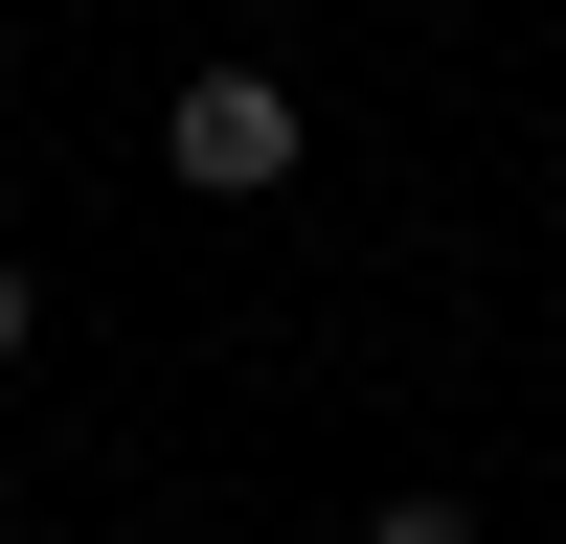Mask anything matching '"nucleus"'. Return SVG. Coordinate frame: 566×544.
<instances>
[{
  "label": "nucleus",
  "mask_w": 566,
  "mask_h": 544,
  "mask_svg": "<svg viewBox=\"0 0 566 544\" xmlns=\"http://www.w3.org/2000/svg\"><path fill=\"white\" fill-rule=\"evenodd\" d=\"M159 159L205 181V205H272V181H295V91H272V69H181Z\"/></svg>",
  "instance_id": "obj_1"
},
{
  "label": "nucleus",
  "mask_w": 566,
  "mask_h": 544,
  "mask_svg": "<svg viewBox=\"0 0 566 544\" xmlns=\"http://www.w3.org/2000/svg\"><path fill=\"white\" fill-rule=\"evenodd\" d=\"M363 544H499V522H476V499H386Z\"/></svg>",
  "instance_id": "obj_2"
},
{
  "label": "nucleus",
  "mask_w": 566,
  "mask_h": 544,
  "mask_svg": "<svg viewBox=\"0 0 566 544\" xmlns=\"http://www.w3.org/2000/svg\"><path fill=\"white\" fill-rule=\"evenodd\" d=\"M23 341H45V295H23V272H0V363H23Z\"/></svg>",
  "instance_id": "obj_3"
}]
</instances>
